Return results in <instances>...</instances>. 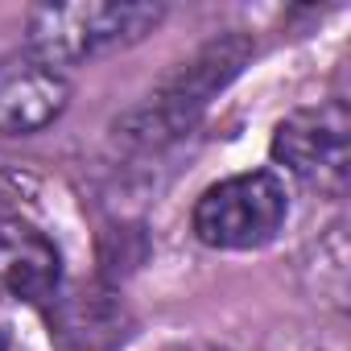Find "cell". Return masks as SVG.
Instances as JSON below:
<instances>
[{"label": "cell", "mask_w": 351, "mask_h": 351, "mask_svg": "<svg viewBox=\"0 0 351 351\" xmlns=\"http://www.w3.org/2000/svg\"><path fill=\"white\" fill-rule=\"evenodd\" d=\"M161 5H120V0H83V5H38L25 13V50L66 71L99 54L136 46L161 25Z\"/></svg>", "instance_id": "6da1fadb"}, {"label": "cell", "mask_w": 351, "mask_h": 351, "mask_svg": "<svg viewBox=\"0 0 351 351\" xmlns=\"http://www.w3.org/2000/svg\"><path fill=\"white\" fill-rule=\"evenodd\" d=\"M289 219V186L277 169H248L207 186L191 211V232L215 252H252L277 240Z\"/></svg>", "instance_id": "7a4b0ae2"}, {"label": "cell", "mask_w": 351, "mask_h": 351, "mask_svg": "<svg viewBox=\"0 0 351 351\" xmlns=\"http://www.w3.org/2000/svg\"><path fill=\"white\" fill-rule=\"evenodd\" d=\"M269 153L302 186L326 199H343L347 165H351V116L343 99H326V104L289 112L273 128Z\"/></svg>", "instance_id": "3957f363"}, {"label": "cell", "mask_w": 351, "mask_h": 351, "mask_svg": "<svg viewBox=\"0 0 351 351\" xmlns=\"http://www.w3.org/2000/svg\"><path fill=\"white\" fill-rule=\"evenodd\" d=\"M248 54H252L248 38H236V34H228V38L203 46L191 62H182L178 71H173V75L161 83V91L149 95V104H141L124 124H136L132 136H141V141L173 136L182 124H191V120L207 108V99L244 66Z\"/></svg>", "instance_id": "277c9868"}, {"label": "cell", "mask_w": 351, "mask_h": 351, "mask_svg": "<svg viewBox=\"0 0 351 351\" xmlns=\"http://www.w3.org/2000/svg\"><path fill=\"white\" fill-rule=\"evenodd\" d=\"M71 108L66 71L29 50L0 54V136H34Z\"/></svg>", "instance_id": "5b68a950"}, {"label": "cell", "mask_w": 351, "mask_h": 351, "mask_svg": "<svg viewBox=\"0 0 351 351\" xmlns=\"http://www.w3.org/2000/svg\"><path fill=\"white\" fill-rule=\"evenodd\" d=\"M62 285V252L58 244L21 219H0V293L13 302L46 306Z\"/></svg>", "instance_id": "8992f818"}, {"label": "cell", "mask_w": 351, "mask_h": 351, "mask_svg": "<svg viewBox=\"0 0 351 351\" xmlns=\"http://www.w3.org/2000/svg\"><path fill=\"white\" fill-rule=\"evenodd\" d=\"M306 273H314V293L322 306H330L335 314L347 310V240H343V223H330L326 236L318 240V261L306 265Z\"/></svg>", "instance_id": "52a82bcc"}, {"label": "cell", "mask_w": 351, "mask_h": 351, "mask_svg": "<svg viewBox=\"0 0 351 351\" xmlns=\"http://www.w3.org/2000/svg\"><path fill=\"white\" fill-rule=\"evenodd\" d=\"M29 195H34V178H29V173L0 165V219H13Z\"/></svg>", "instance_id": "ba28073f"}, {"label": "cell", "mask_w": 351, "mask_h": 351, "mask_svg": "<svg viewBox=\"0 0 351 351\" xmlns=\"http://www.w3.org/2000/svg\"><path fill=\"white\" fill-rule=\"evenodd\" d=\"M165 351H232L223 343H207V339H186V343H169Z\"/></svg>", "instance_id": "9c48e42d"}, {"label": "cell", "mask_w": 351, "mask_h": 351, "mask_svg": "<svg viewBox=\"0 0 351 351\" xmlns=\"http://www.w3.org/2000/svg\"><path fill=\"white\" fill-rule=\"evenodd\" d=\"M0 351H9V335H5V326H0Z\"/></svg>", "instance_id": "30bf717a"}]
</instances>
